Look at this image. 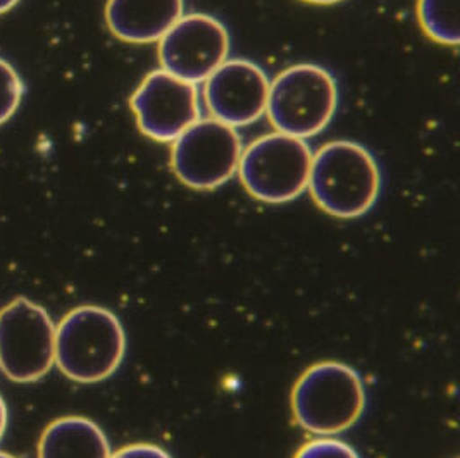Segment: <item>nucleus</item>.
Masks as SVG:
<instances>
[{"label": "nucleus", "instance_id": "1", "mask_svg": "<svg viewBox=\"0 0 460 458\" xmlns=\"http://www.w3.org/2000/svg\"><path fill=\"white\" fill-rule=\"evenodd\" d=\"M309 189L317 207L338 219H356L376 204L381 171L366 146L335 140L313 155Z\"/></svg>", "mask_w": 460, "mask_h": 458}, {"label": "nucleus", "instance_id": "2", "mask_svg": "<svg viewBox=\"0 0 460 458\" xmlns=\"http://www.w3.org/2000/svg\"><path fill=\"white\" fill-rule=\"evenodd\" d=\"M125 352L121 321L104 307H76L56 328V364L73 381H104L118 371Z\"/></svg>", "mask_w": 460, "mask_h": 458}, {"label": "nucleus", "instance_id": "3", "mask_svg": "<svg viewBox=\"0 0 460 458\" xmlns=\"http://www.w3.org/2000/svg\"><path fill=\"white\" fill-rule=\"evenodd\" d=\"M366 407L360 375L341 362L326 360L311 366L298 377L292 392L296 424L317 436L350 429Z\"/></svg>", "mask_w": 460, "mask_h": 458}, {"label": "nucleus", "instance_id": "4", "mask_svg": "<svg viewBox=\"0 0 460 458\" xmlns=\"http://www.w3.org/2000/svg\"><path fill=\"white\" fill-rule=\"evenodd\" d=\"M336 107L333 75L317 64H295L272 80L266 114L276 131L305 140L332 123Z\"/></svg>", "mask_w": 460, "mask_h": 458}, {"label": "nucleus", "instance_id": "5", "mask_svg": "<svg viewBox=\"0 0 460 458\" xmlns=\"http://www.w3.org/2000/svg\"><path fill=\"white\" fill-rule=\"evenodd\" d=\"M313 155L305 140L276 131L243 148L236 172L253 198L285 204L309 187Z\"/></svg>", "mask_w": 460, "mask_h": 458}, {"label": "nucleus", "instance_id": "6", "mask_svg": "<svg viewBox=\"0 0 460 458\" xmlns=\"http://www.w3.org/2000/svg\"><path fill=\"white\" fill-rule=\"evenodd\" d=\"M56 362V326L47 311L16 298L0 311V371L11 381L31 383Z\"/></svg>", "mask_w": 460, "mask_h": 458}, {"label": "nucleus", "instance_id": "7", "mask_svg": "<svg viewBox=\"0 0 460 458\" xmlns=\"http://www.w3.org/2000/svg\"><path fill=\"white\" fill-rule=\"evenodd\" d=\"M243 144L236 128L214 118L199 119L171 146V169L193 189H214L238 171Z\"/></svg>", "mask_w": 460, "mask_h": 458}, {"label": "nucleus", "instance_id": "8", "mask_svg": "<svg viewBox=\"0 0 460 458\" xmlns=\"http://www.w3.org/2000/svg\"><path fill=\"white\" fill-rule=\"evenodd\" d=\"M228 56L226 26L204 13L183 14L159 40L161 69L193 84L206 82Z\"/></svg>", "mask_w": 460, "mask_h": 458}, {"label": "nucleus", "instance_id": "9", "mask_svg": "<svg viewBox=\"0 0 460 458\" xmlns=\"http://www.w3.org/2000/svg\"><path fill=\"white\" fill-rule=\"evenodd\" d=\"M129 105L140 131L163 144H172L200 119L197 84L180 80L164 69L146 75L131 95Z\"/></svg>", "mask_w": 460, "mask_h": 458}, {"label": "nucleus", "instance_id": "10", "mask_svg": "<svg viewBox=\"0 0 460 458\" xmlns=\"http://www.w3.org/2000/svg\"><path fill=\"white\" fill-rule=\"evenodd\" d=\"M271 82L257 64L228 59L221 64L204 86L210 118L240 128L259 121L268 109Z\"/></svg>", "mask_w": 460, "mask_h": 458}, {"label": "nucleus", "instance_id": "11", "mask_svg": "<svg viewBox=\"0 0 460 458\" xmlns=\"http://www.w3.org/2000/svg\"><path fill=\"white\" fill-rule=\"evenodd\" d=\"M183 13L185 0H107L105 22L123 42H159Z\"/></svg>", "mask_w": 460, "mask_h": 458}, {"label": "nucleus", "instance_id": "12", "mask_svg": "<svg viewBox=\"0 0 460 458\" xmlns=\"http://www.w3.org/2000/svg\"><path fill=\"white\" fill-rule=\"evenodd\" d=\"M104 431L86 417H61L49 424L39 443V458H111Z\"/></svg>", "mask_w": 460, "mask_h": 458}, {"label": "nucleus", "instance_id": "13", "mask_svg": "<svg viewBox=\"0 0 460 458\" xmlns=\"http://www.w3.org/2000/svg\"><path fill=\"white\" fill-rule=\"evenodd\" d=\"M460 0H419L418 18L424 33L443 45H459Z\"/></svg>", "mask_w": 460, "mask_h": 458}, {"label": "nucleus", "instance_id": "14", "mask_svg": "<svg viewBox=\"0 0 460 458\" xmlns=\"http://www.w3.org/2000/svg\"><path fill=\"white\" fill-rule=\"evenodd\" d=\"M22 86L18 71L0 59V125L7 123L22 104Z\"/></svg>", "mask_w": 460, "mask_h": 458}, {"label": "nucleus", "instance_id": "15", "mask_svg": "<svg viewBox=\"0 0 460 458\" xmlns=\"http://www.w3.org/2000/svg\"><path fill=\"white\" fill-rule=\"evenodd\" d=\"M295 458H360L356 450L335 437L321 436L305 443Z\"/></svg>", "mask_w": 460, "mask_h": 458}, {"label": "nucleus", "instance_id": "16", "mask_svg": "<svg viewBox=\"0 0 460 458\" xmlns=\"http://www.w3.org/2000/svg\"><path fill=\"white\" fill-rule=\"evenodd\" d=\"M111 458H172L168 452L157 445L150 443H135L112 454Z\"/></svg>", "mask_w": 460, "mask_h": 458}, {"label": "nucleus", "instance_id": "17", "mask_svg": "<svg viewBox=\"0 0 460 458\" xmlns=\"http://www.w3.org/2000/svg\"><path fill=\"white\" fill-rule=\"evenodd\" d=\"M5 426H7V409H5V403H4V400L0 396V437H2L4 431H5Z\"/></svg>", "mask_w": 460, "mask_h": 458}, {"label": "nucleus", "instance_id": "18", "mask_svg": "<svg viewBox=\"0 0 460 458\" xmlns=\"http://www.w3.org/2000/svg\"><path fill=\"white\" fill-rule=\"evenodd\" d=\"M20 0H0V14L9 13Z\"/></svg>", "mask_w": 460, "mask_h": 458}, {"label": "nucleus", "instance_id": "19", "mask_svg": "<svg viewBox=\"0 0 460 458\" xmlns=\"http://www.w3.org/2000/svg\"><path fill=\"white\" fill-rule=\"evenodd\" d=\"M305 2H313V4H336L341 0H305Z\"/></svg>", "mask_w": 460, "mask_h": 458}, {"label": "nucleus", "instance_id": "20", "mask_svg": "<svg viewBox=\"0 0 460 458\" xmlns=\"http://www.w3.org/2000/svg\"><path fill=\"white\" fill-rule=\"evenodd\" d=\"M0 458H16V457H13V455H9V454H4V452H0Z\"/></svg>", "mask_w": 460, "mask_h": 458}]
</instances>
